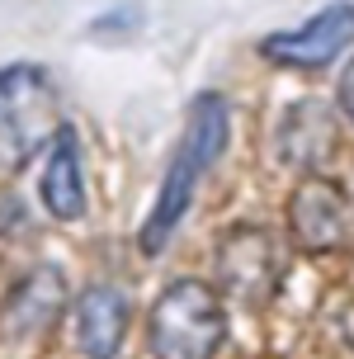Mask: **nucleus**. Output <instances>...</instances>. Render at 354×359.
I'll return each instance as SVG.
<instances>
[{
    "instance_id": "f257e3e1",
    "label": "nucleus",
    "mask_w": 354,
    "mask_h": 359,
    "mask_svg": "<svg viewBox=\"0 0 354 359\" xmlns=\"http://www.w3.org/2000/svg\"><path fill=\"white\" fill-rule=\"evenodd\" d=\"M227 133H231V109L217 90H203L194 104H189V118H184V133H179L175 151H170V165H165V180L156 189V203L142 222L137 246L147 255H161L165 241L175 236V227L184 222V213L194 208L198 180L222 151H227Z\"/></svg>"
},
{
    "instance_id": "f03ea898",
    "label": "nucleus",
    "mask_w": 354,
    "mask_h": 359,
    "mask_svg": "<svg viewBox=\"0 0 354 359\" xmlns=\"http://www.w3.org/2000/svg\"><path fill=\"white\" fill-rule=\"evenodd\" d=\"M147 336L156 359H212L227 341L222 293L203 279H175L151 303Z\"/></svg>"
},
{
    "instance_id": "7ed1b4c3",
    "label": "nucleus",
    "mask_w": 354,
    "mask_h": 359,
    "mask_svg": "<svg viewBox=\"0 0 354 359\" xmlns=\"http://www.w3.org/2000/svg\"><path fill=\"white\" fill-rule=\"evenodd\" d=\"M283 274V255L274 232L265 227H231L217 246V279H222V293H231L236 303L260 307L269 303V293Z\"/></svg>"
},
{
    "instance_id": "20e7f679",
    "label": "nucleus",
    "mask_w": 354,
    "mask_h": 359,
    "mask_svg": "<svg viewBox=\"0 0 354 359\" xmlns=\"http://www.w3.org/2000/svg\"><path fill=\"white\" fill-rule=\"evenodd\" d=\"M354 43V5L350 0H336L317 15L298 24V29H283V34H269L260 43V53L279 67H293V72H321L331 67L345 48Z\"/></svg>"
},
{
    "instance_id": "39448f33",
    "label": "nucleus",
    "mask_w": 354,
    "mask_h": 359,
    "mask_svg": "<svg viewBox=\"0 0 354 359\" xmlns=\"http://www.w3.org/2000/svg\"><path fill=\"white\" fill-rule=\"evenodd\" d=\"M288 227L302 251H336L350 241V194L331 175H302L288 194Z\"/></svg>"
},
{
    "instance_id": "423d86ee",
    "label": "nucleus",
    "mask_w": 354,
    "mask_h": 359,
    "mask_svg": "<svg viewBox=\"0 0 354 359\" xmlns=\"http://www.w3.org/2000/svg\"><path fill=\"white\" fill-rule=\"evenodd\" d=\"M38 198L57 222H76L86 213V175H81V142L67 123L53 133V147L43 156V180H38Z\"/></svg>"
},
{
    "instance_id": "0eeeda50",
    "label": "nucleus",
    "mask_w": 354,
    "mask_h": 359,
    "mask_svg": "<svg viewBox=\"0 0 354 359\" xmlns=\"http://www.w3.org/2000/svg\"><path fill=\"white\" fill-rule=\"evenodd\" d=\"M336 147V118H331V109L317 104V100H302L283 114L279 123V156L293 170H321L326 161V151Z\"/></svg>"
},
{
    "instance_id": "6e6552de",
    "label": "nucleus",
    "mask_w": 354,
    "mask_h": 359,
    "mask_svg": "<svg viewBox=\"0 0 354 359\" xmlns=\"http://www.w3.org/2000/svg\"><path fill=\"white\" fill-rule=\"evenodd\" d=\"M128 331V298L109 284H95L76 303V345L90 359H114Z\"/></svg>"
},
{
    "instance_id": "1a4fd4ad",
    "label": "nucleus",
    "mask_w": 354,
    "mask_h": 359,
    "mask_svg": "<svg viewBox=\"0 0 354 359\" xmlns=\"http://www.w3.org/2000/svg\"><path fill=\"white\" fill-rule=\"evenodd\" d=\"M62 307H67V279H62V269H53V265L34 269L24 284H15L10 303H5L10 336H38V331H48L62 317Z\"/></svg>"
},
{
    "instance_id": "9d476101",
    "label": "nucleus",
    "mask_w": 354,
    "mask_h": 359,
    "mask_svg": "<svg viewBox=\"0 0 354 359\" xmlns=\"http://www.w3.org/2000/svg\"><path fill=\"white\" fill-rule=\"evenodd\" d=\"M340 109H345V118H354V62L345 67V76H340Z\"/></svg>"
}]
</instances>
